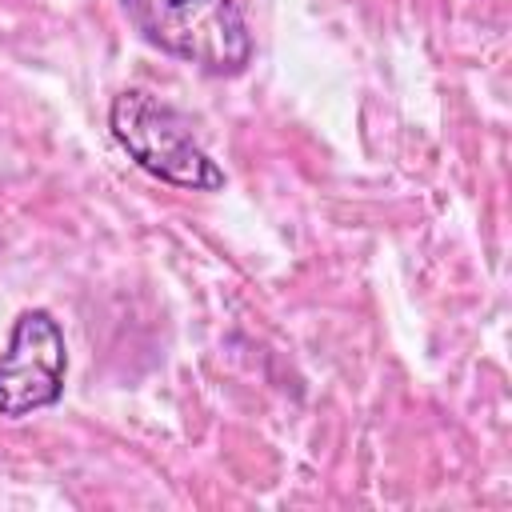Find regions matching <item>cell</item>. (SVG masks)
Instances as JSON below:
<instances>
[{"label":"cell","mask_w":512,"mask_h":512,"mask_svg":"<svg viewBox=\"0 0 512 512\" xmlns=\"http://www.w3.org/2000/svg\"><path fill=\"white\" fill-rule=\"evenodd\" d=\"M120 8L148 44L208 76H236L252 60V32L236 0H120Z\"/></svg>","instance_id":"6da1fadb"},{"label":"cell","mask_w":512,"mask_h":512,"mask_svg":"<svg viewBox=\"0 0 512 512\" xmlns=\"http://www.w3.org/2000/svg\"><path fill=\"white\" fill-rule=\"evenodd\" d=\"M108 128L116 144L156 180L192 192L224 188V168L192 140L188 120L144 88H124L108 108Z\"/></svg>","instance_id":"7a4b0ae2"},{"label":"cell","mask_w":512,"mask_h":512,"mask_svg":"<svg viewBox=\"0 0 512 512\" xmlns=\"http://www.w3.org/2000/svg\"><path fill=\"white\" fill-rule=\"evenodd\" d=\"M68 348L48 308H28L12 324V340L0 352V416L20 420L48 408L64 392Z\"/></svg>","instance_id":"3957f363"}]
</instances>
